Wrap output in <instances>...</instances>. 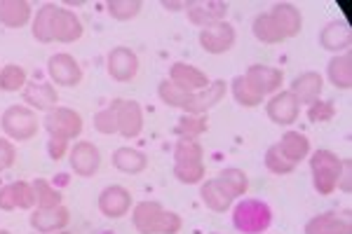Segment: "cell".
<instances>
[{"label": "cell", "instance_id": "cell-1", "mask_svg": "<svg viewBox=\"0 0 352 234\" xmlns=\"http://www.w3.org/2000/svg\"><path fill=\"white\" fill-rule=\"evenodd\" d=\"M232 225L240 234H263L272 225V209L263 199L244 197L232 209Z\"/></svg>", "mask_w": 352, "mask_h": 234}, {"label": "cell", "instance_id": "cell-10", "mask_svg": "<svg viewBox=\"0 0 352 234\" xmlns=\"http://www.w3.org/2000/svg\"><path fill=\"white\" fill-rule=\"evenodd\" d=\"M106 71L116 82H132L139 73V56L129 47H113L106 54Z\"/></svg>", "mask_w": 352, "mask_h": 234}, {"label": "cell", "instance_id": "cell-36", "mask_svg": "<svg viewBox=\"0 0 352 234\" xmlns=\"http://www.w3.org/2000/svg\"><path fill=\"white\" fill-rule=\"evenodd\" d=\"M31 185H33V195H36V209L61 207V192L56 190L52 183H47L45 178H36Z\"/></svg>", "mask_w": 352, "mask_h": 234}, {"label": "cell", "instance_id": "cell-12", "mask_svg": "<svg viewBox=\"0 0 352 234\" xmlns=\"http://www.w3.org/2000/svg\"><path fill=\"white\" fill-rule=\"evenodd\" d=\"M300 104L294 99L292 91H277L270 96V101L265 104V115L270 122L280 124V127H289L298 119Z\"/></svg>", "mask_w": 352, "mask_h": 234}, {"label": "cell", "instance_id": "cell-42", "mask_svg": "<svg viewBox=\"0 0 352 234\" xmlns=\"http://www.w3.org/2000/svg\"><path fill=\"white\" fill-rule=\"evenodd\" d=\"M333 117H336V106H333V101L317 99L315 104L308 106V119H310L312 124L331 122Z\"/></svg>", "mask_w": 352, "mask_h": 234}, {"label": "cell", "instance_id": "cell-6", "mask_svg": "<svg viewBox=\"0 0 352 234\" xmlns=\"http://www.w3.org/2000/svg\"><path fill=\"white\" fill-rule=\"evenodd\" d=\"M197 40H200V47L207 54H226L235 47L237 31L230 21H219V24L200 28Z\"/></svg>", "mask_w": 352, "mask_h": 234}, {"label": "cell", "instance_id": "cell-11", "mask_svg": "<svg viewBox=\"0 0 352 234\" xmlns=\"http://www.w3.org/2000/svg\"><path fill=\"white\" fill-rule=\"evenodd\" d=\"M99 211L111 220L124 218L132 211V192L122 185H109L99 192Z\"/></svg>", "mask_w": 352, "mask_h": 234}, {"label": "cell", "instance_id": "cell-15", "mask_svg": "<svg viewBox=\"0 0 352 234\" xmlns=\"http://www.w3.org/2000/svg\"><path fill=\"white\" fill-rule=\"evenodd\" d=\"M21 99L26 108L41 113H50L59 106V94L52 82H26V87L21 89Z\"/></svg>", "mask_w": 352, "mask_h": 234}, {"label": "cell", "instance_id": "cell-44", "mask_svg": "<svg viewBox=\"0 0 352 234\" xmlns=\"http://www.w3.org/2000/svg\"><path fill=\"white\" fill-rule=\"evenodd\" d=\"M16 162V148L10 139L0 136V174L8 169H12Z\"/></svg>", "mask_w": 352, "mask_h": 234}, {"label": "cell", "instance_id": "cell-21", "mask_svg": "<svg viewBox=\"0 0 352 234\" xmlns=\"http://www.w3.org/2000/svg\"><path fill=\"white\" fill-rule=\"evenodd\" d=\"M270 14L275 16L277 26L282 28L285 38H296L300 28H303V14H300V10L294 3H287V0L275 3L270 8Z\"/></svg>", "mask_w": 352, "mask_h": 234}, {"label": "cell", "instance_id": "cell-47", "mask_svg": "<svg viewBox=\"0 0 352 234\" xmlns=\"http://www.w3.org/2000/svg\"><path fill=\"white\" fill-rule=\"evenodd\" d=\"M0 211H14V197H12V185L0 187Z\"/></svg>", "mask_w": 352, "mask_h": 234}, {"label": "cell", "instance_id": "cell-8", "mask_svg": "<svg viewBox=\"0 0 352 234\" xmlns=\"http://www.w3.org/2000/svg\"><path fill=\"white\" fill-rule=\"evenodd\" d=\"M68 164H71L73 174L80 178H94L96 171L101 167V152L92 141H78L76 145L68 150Z\"/></svg>", "mask_w": 352, "mask_h": 234}, {"label": "cell", "instance_id": "cell-37", "mask_svg": "<svg viewBox=\"0 0 352 234\" xmlns=\"http://www.w3.org/2000/svg\"><path fill=\"white\" fill-rule=\"evenodd\" d=\"M120 104H122V99L111 101L104 110H99L94 115V129L99 131V134H104V136L118 134V110H120Z\"/></svg>", "mask_w": 352, "mask_h": 234}, {"label": "cell", "instance_id": "cell-27", "mask_svg": "<svg viewBox=\"0 0 352 234\" xmlns=\"http://www.w3.org/2000/svg\"><path fill=\"white\" fill-rule=\"evenodd\" d=\"M277 148L282 150V155H285L292 164H300L303 159L310 157V141L305 134H300V131H287V134H282L280 143Z\"/></svg>", "mask_w": 352, "mask_h": 234}, {"label": "cell", "instance_id": "cell-20", "mask_svg": "<svg viewBox=\"0 0 352 234\" xmlns=\"http://www.w3.org/2000/svg\"><path fill=\"white\" fill-rule=\"evenodd\" d=\"M144 131V110H141L139 101H124L120 104V110H118V134L122 139L132 141Z\"/></svg>", "mask_w": 352, "mask_h": 234}, {"label": "cell", "instance_id": "cell-30", "mask_svg": "<svg viewBox=\"0 0 352 234\" xmlns=\"http://www.w3.org/2000/svg\"><path fill=\"white\" fill-rule=\"evenodd\" d=\"M252 31H254V38L265 45H277V43H282V40H287L285 33H282V28L277 26L275 16L270 12H261L254 16Z\"/></svg>", "mask_w": 352, "mask_h": 234}, {"label": "cell", "instance_id": "cell-31", "mask_svg": "<svg viewBox=\"0 0 352 234\" xmlns=\"http://www.w3.org/2000/svg\"><path fill=\"white\" fill-rule=\"evenodd\" d=\"M157 96H160V101L164 106L179 108V110H184V115H188L190 104H192V94H188V91L179 89L174 82H169V80H162L160 87H157Z\"/></svg>", "mask_w": 352, "mask_h": 234}, {"label": "cell", "instance_id": "cell-18", "mask_svg": "<svg viewBox=\"0 0 352 234\" xmlns=\"http://www.w3.org/2000/svg\"><path fill=\"white\" fill-rule=\"evenodd\" d=\"M294 99L303 106H310L315 104L317 99H322V91H324V78L320 75L317 71H305L300 75L294 78L292 82V89Z\"/></svg>", "mask_w": 352, "mask_h": 234}, {"label": "cell", "instance_id": "cell-32", "mask_svg": "<svg viewBox=\"0 0 352 234\" xmlns=\"http://www.w3.org/2000/svg\"><path fill=\"white\" fill-rule=\"evenodd\" d=\"M204 148L195 139H179L174 145V164L188 167V164H204Z\"/></svg>", "mask_w": 352, "mask_h": 234}, {"label": "cell", "instance_id": "cell-17", "mask_svg": "<svg viewBox=\"0 0 352 234\" xmlns=\"http://www.w3.org/2000/svg\"><path fill=\"white\" fill-rule=\"evenodd\" d=\"M82 21L73 10H66V8H56L54 12V21H52V38L56 43H76V40L82 38Z\"/></svg>", "mask_w": 352, "mask_h": 234}, {"label": "cell", "instance_id": "cell-39", "mask_svg": "<svg viewBox=\"0 0 352 234\" xmlns=\"http://www.w3.org/2000/svg\"><path fill=\"white\" fill-rule=\"evenodd\" d=\"M263 162H265V169H268L270 174H275V176H289V174H294V171H296V164H292L285 155H282V150L277 148V143L270 145L268 150H265Z\"/></svg>", "mask_w": 352, "mask_h": 234}, {"label": "cell", "instance_id": "cell-25", "mask_svg": "<svg viewBox=\"0 0 352 234\" xmlns=\"http://www.w3.org/2000/svg\"><path fill=\"white\" fill-rule=\"evenodd\" d=\"M226 80H212L207 89L202 91H195L192 94V104H190V110L188 115H207L214 106L221 104V99L226 96Z\"/></svg>", "mask_w": 352, "mask_h": 234}, {"label": "cell", "instance_id": "cell-13", "mask_svg": "<svg viewBox=\"0 0 352 234\" xmlns=\"http://www.w3.org/2000/svg\"><path fill=\"white\" fill-rule=\"evenodd\" d=\"M320 47L331 52L333 56L336 54H345L350 52V45H352V31L348 26V21L343 19H331L329 24H324V28L320 31Z\"/></svg>", "mask_w": 352, "mask_h": 234}, {"label": "cell", "instance_id": "cell-7", "mask_svg": "<svg viewBox=\"0 0 352 234\" xmlns=\"http://www.w3.org/2000/svg\"><path fill=\"white\" fill-rule=\"evenodd\" d=\"M247 80V84L252 87L254 91H258L261 96H272L282 89L285 84V73L275 66H265V64H254L247 68V73L242 75Z\"/></svg>", "mask_w": 352, "mask_h": 234}, {"label": "cell", "instance_id": "cell-28", "mask_svg": "<svg viewBox=\"0 0 352 234\" xmlns=\"http://www.w3.org/2000/svg\"><path fill=\"white\" fill-rule=\"evenodd\" d=\"M59 5L56 3H43L41 8L36 10V16H33V24H31V33L38 43L47 45L54 43L52 38V21H54V12Z\"/></svg>", "mask_w": 352, "mask_h": 234}, {"label": "cell", "instance_id": "cell-46", "mask_svg": "<svg viewBox=\"0 0 352 234\" xmlns=\"http://www.w3.org/2000/svg\"><path fill=\"white\" fill-rule=\"evenodd\" d=\"M181 227H184L181 215L174 213V211H164L162 222H160V234H179Z\"/></svg>", "mask_w": 352, "mask_h": 234}, {"label": "cell", "instance_id": "cell-16", "mask_svg": "<svg viewBox=\"0 0 352 234\" xmlns=\"http://www.w3.org/2000/svg\"><path fill=\"white\" fill-rule=\"evenodd\" d=\"M169 82H174L179 89L188 91V94H195V91H202L212 84V80L207 78V73H202L200 68L184 64V61H176V64L169 68Z\"/></svg>", "mask_w": 352, "mask_h": 234}, {"label": "cell", "instance_id": "cell-2", "mask_svg": "<svg viewBox=\"0 0 352 234\" xmlns=\"http://www.w3.org/2000/svg\"><path fill=\"white\" fill-rule=\"evenodd\" d=\"M345 159L338 157L336 152L327 150H315L310 155V171H312V187L320 195H333L338 190V178L343 174Z\"/></svg>", "mask_w": 352, "mask_h": 234}, {"label": "cell", "instance_id": "cell-52", "mask_svg": "<svg viewBox=\"0 0 352 234\" xmlns=\"http://www.w3.org/2000/svg\"><path fill=\"white\" fill-rule=\"evenodd\" d=\"M212 234H219V232H212Z\"/></svg>", "mask_w": 352, "mask_h": 234}, {"label": "cell", "instance_id": "cell-33", "mask_svg": "<svg viewBox=\"0 0 352 234\" xmlns=\"http://www.w3.org/2000/svg\"><path fill=\"white\" fill-rule=\"evenodd\" d=\"M217 180L226 187V192H228L232 199L244 197V195H247V190H249V176L244 174L242 169H237V167L223 169L217 176Z\"/></svg>", "mask_w": 352, "mask_h": 234}, {"label": "cell", "instance_id": "cell-3", "mask_svg": "<svg viewBox=\"0 0 352 234\" xmlns=\"http://www.w3.org/2000/svg\"><path fill=\"white\" fill-rule=\"evenodd\" d=\"M0 127H3L5 139L26 143V141H31L33 136L38 134L41 124H38L36 110L14 104V106H8L3 110V115H0Z\"/></svg>", "mask_w": 352, "mask_h": 234}, {"label": "cell", "instance_id": "cell-26", "mask_svg": "<svg viewBox=\"0 0 352 234\" xmlns=\"http://www.w3.org/2000/svg\"><path fill=\"white\" fill-rule=\"evenodd\" d=\"M111 162H113V167H116L118 171L129 174V176L141 174V171L148 167V157H146L141 150L129 148V145H122V148H118V150H113Z\"/></svg>", "mask_w": 352, "mask_h": 234}, {"label": "cell", "instance_id": "cell-43", "mask_svg": "<svg viewBox=\"0 0 352 234\" xmlns=\"http://www.w3.org/2000/svg\"><path fill=\"white\" fill-rule=\"evenodd\" d=\"M172 174L181 185H200L204 180V164H188V167L174 164Z\"/></svg>", "mask_w": 352, "mask_h": 234}, {"label": "cell", "instance_id": "cell-14", "mask_svg": "<svg viewBox=\"0 0 352 234\" xmlns=\"http://www.w3.org/2000/svg\"><path fill=\"white\" fill-rule=\"evenodd\" d=\"M28 222L38 234H54L66 230V225L71 222V211L64 204L54 209H33L28 215Z\"/></svg>", "mask_w": 352, "mask_h": 234}, {"label": "cell", "instance_id": "cell-40", "mask_svg": "<svg viewBox=\"0 0 352 234\" xmlns=\"http://www.w3.org/2000/svg\"><path fill=\"white\" fill-rule=\"evenodd\" d=\"M106 10H109V14L116 21H132L139 16L144 5H141L139 0H111V3L106 5Z\"/></svg>", "mask_w": 352, "mask_h": 234}, {"label": "cell", "instance_id": "cell-34", "mask_svg": "<svg viewBox=\"0 0 352 234\" xmlns=\"http://www.w3.org/2000/svg\"><path fill=\"white\" fill-rule=\"evenodd\" d=\"M207 129H209L207 115H181L174 127V134L179 136V139H195L197 141Z\"/></svg>", "mask_w": 352, "mask_h": 234}, {"label": "cell", "instance_id": "cell-49", "mask_svg": "<svg viewBox=\"0 0 352 234\" xmlns=\"http://www.w3.org/2000/svg\"><path fill=\"white\" fill-rule=\"evenodd\" d=\"M160 5L164 10H169V12H179V10H186V5L188 3H186V0H181V3H176V0H172V3H169V0H162Z\"/></svg>", "mask_w": 352, "mask_h": 234}, {"label": "cell", "instance_id": "cell-48", "mask_svg": "<svg viewBox=\"0 0 352 234\" xmlns=\"http://www.w3.org/2000/svg\"><path fill=\"white\" fill-rule=\"evenodd\" d=\"M338 190L350 195V159H345V164H343V174H340V178H338Z\"/></svg>", "mask_w": 352, "mask_h": 234}, {"label": "cell", "instance_id": "cell-24", "mask_svg": "<svg viewBox=\"0 0 352 234\" xmlns=\"http://www.w3.org/2000/svg\"><path fill=\"white\" fill-rule=\"evenodd\" d=\"M33 16V5L26 0H0V24L5 28H24Z\"/></svg>", "mask_w": 352, "mask_h": 234}, {"label": "cell", "instance_id": "cell-19", "mask_svg": "<svg viewBox=\"0 0 352 234\" xmlns=\"http://www.w3.org/2000/svg\"><path fill=\"white\" fill-rule=\"evenodd\" d=\"M160 202H139L132 211V222L139 234H160V222L164 215Z\"/></svg>", "mask_w": 352, "mask_h": 234}, {"label": "cell", "instance_id": "cell-9", "mask_svg": "<svg viewBox=\"0 0 352 234\" xmlns=\"http://www.w3.org/2000/svg\"><path fill=\"white\" fill-rule=\"evenodd\" d=\"M228 10H230V5L223 3V0H188V5H186L190 24L197 28L226 21Z\"/></svg>", "mask_w": 352, "mask_h": 234}, {"label": "cell", "instance_id": "cell-29", "mask_svg": "<svg viewBox=\"0 0 352 234\" xmlns=\"http://www.w3.org/2000/svg\"><path fill=\"white\" fill-rule=\"evenodd\" d=\"M327 78L336 89H350L352 84V56L350 52L331 56L327 66Z\"/></svg>", "mask_w": 352, "mask_h": 234}, {"label": "cell", "instance_id": "cell-45", "mask_svg": "<svg viewBox=\"0 0 352 234\" xmlns=\"http://www.w3.org/2000/svg\"><path fill=\"white\" fill-rule=\"evenodd\" d=\"M68 143H71V141L59 139V136H50V141H47V155H50V159H54V162L64 159L68 155V150H71Z\"/></svg>", "mask_w": 352, "mask_h": 234}, {"label": "cell", "instance_id": "cell-35", "mask_svg": "<svg viewBox=\"0 0 352 234\" xmlns=\"http://www.w3.org/2000/svg\"><path fill=\"white\" fill-rule=\"evenodd\" d=\"M230 91H232V99H235L242 108H258L263 104V96L249 87L247 80L242 75H235L230 80Z\"/></svg>", "mask_w": 352, "mask_h": 234}, {"label": "cell", "instance_id": "cell-22", "mask_svg": "<svg viewBox=\"0 0 352 234\" xmlns=\"http://www.w3.org/2000/svg\"><path fill=\"white\" fill-rule=\"evenodd\" d=\"M200 199L204 207L209 211H214V213H226V211L232 209V204H235V199L226 192V187L221 185L217 178L200 183Z\"/></svg>", "mask_w": 352, "mask_h": 234}, {"label": "cell", "instance_id": "cell-51", "mask_svg": "<svg viewBox=\"0 0 352 234\" xmlns=\"http://www.w3.org/2000/svg\"><path fill=\"white\" fill-rule=\"evenodd\" d=\"M0 234H12V232H8V230H0Z\"/></svg>", "mask_w": 352, "mask_h": 234}, {"label": "cell", "instance_id": "cell-41", "mask_svg": "<svg viewBox=\"0 0 352 234\" xmlns=\"http://www.w3.org/2000/svg\"><path fill=\"white\" fill-rule=\"evenodd\" d=\"M12 185V197H14V209L21 211H33L36 209V195H33V185L28 180H14Z\"/></svg>", "mask_w": 352, "mask_h": 234}, {"label": "cell", "instance_id": "cell-5", "mask_svg": "<svg viewBox=\"0 0 352 234\" xmlns=\"http://www.w3.org/2000/svg\"><path fill=\"white\" fill-rule=\"evenodd\" d=\"M47 75L56 87H78L82 82V66L68 52H56L47 59Z\"/></svg>", "mask_w": 352, "mask_h": 234}, {"label": "cell", "instance_id": "cell-23", "mask_svg": "<svg viewBox=\"0 0 352 234\" xmlns=\"http://www.w3.org/2000/svg\"><path fill=\"white\" fill-rule=\"evenodd\" d=\"M305 234H350V220L336 211H327L305 222Z\"/></svg>", "mask_w": 352, "mask_h": 234}, {"label": "cell", "instance_id": "cell-38", "mask_svg": "<svg viewBox=\"0 0 352 234\" xmlns=\"http://www.w3.org/2000/svg\"><path fill=\"white\" fill-rule=\"evenodd\" d=\"M28 82V75L24 66L19 64H8L0 68V91H19L24 89Z\"/></svg>", "mask_w": 352, "mask_h": 234}, {"label": "cell", "instance_id": "cell-50", "mask_svg": "<svg viewBox=\"0 0 352 234\" xmlns=\"http://www.w3.org/2000/svg\"><path fill=\"white\" fill-rule=\"evenodd\" d=\"M54 234H71V232H66V230H61V232H54Z\"/></svg>", "mask_w": 352, "mask_h": 234}, {"label": "cell", "instance_id": "cell-4", "mask_svg": "<svg viewBox=\"0 0 352 234\" xmlns=\"http://www.w3.org/2000/svg\"><path fill=\"white\" fill-rule=\"evenodd\" d=\"M43 127L50 136H59V139H66V141H76L78 136L82 134L85 124H82L80 113H76L73 108H66V106H56L54 110L45 113Z\"/></svg>", "mask_w": 352, "mask_h": 234}]
</instances>
